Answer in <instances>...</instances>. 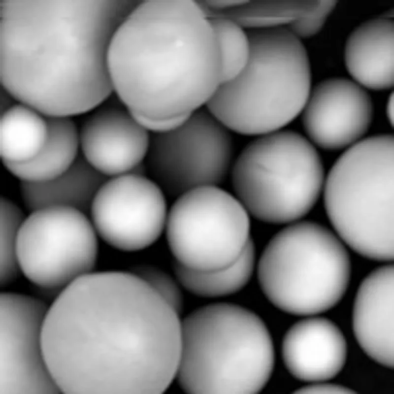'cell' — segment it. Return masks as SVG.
<instances>
[{
  "instance_id": "1",
  "label": "cell",
  "mask_w": 394,
  "mask_h": 394,
  "mask_svg": "<svg viewBox=\"0 0 394 394\" xmlns=\"http://www.w3.org/2000/svg\"><path fill=\"white\" fill-rule=\"evenodd\" d=\"M41 343L61 394H160L176 377L181 322L132 272H91L48 306Z\"/></svg>"
},
{
  "instance_id": "2",
  "label": "cell",
  "mask_w": 394,
  "mask_h": 394,
  "mask_svg": "<svg viewBox=\"0 0 394 394\" xmlns=\"http://www.w3.org/2000/svg\"><path fill=\"white\" fill-rule=\"evenodd\" d=\"M137 0H0V80L45 117L92 111L113 94L107 55Z\"/></svg>"
},
{
  "instance_id": "3",
  "label": "cell",
  "mask_w": 394,
  "mask_h": 394,
  "mask_svg": "<svg viewBox=\"0 0 394 394\" xmlns=\"http://www.w3.org/2000/svg\"><path fill=\"white\" fill-rule=\"evenodd\" d=\"M107 66L118 99L151 118L188 116L221 84L210 20L190 0H141L114 34Z\"/></svg>"
},
{
  "instance_id": "4",
  "label": "cell",
  "mask_w": 394,
  "mask_h": 394,
  "mask_svg": "<svg viewBox=\"0 0 394 394\" xmlns=\"http://www.w3.org/2000/svg\"><path fill=\"white\" fill-rule=\"evenodd\" d=\"M274 363L265 325L244 307L208 304L181 322L176 377L188 394H257L268 382Z\"/></svg>"
},
{
  "instance_id": "5",
  "label": "cell",
  "mask_w": 394,
  "mask_h": 394,
  "mask_svg": "<svg viewBox=\"0 0 394 394\" xmlns=\"http://www.w3.org/2000/svg\"><path fill=\"white\" fill-rule=\"evenodd\" d=\"M248 34L246 66L220 85L206 106L229 129L263 135L301 113L311 90L310 66L304 46L291 30L269 27Z\"/></svg>"
},
{
  "instance_id": "6",
  "label": "cell",
  "mask_w": 394,
  "mask_h": 394,
  "mask_svg": "<svg viewBox=\"0 0 394 394\" xmlns=\"http://www.w3.org/2000/svg\"><path fill=\"white\" fill-rule=\"evenodd\" d=\"M327 216L341 241L361 256L394 259V138L362 139L336 160L325 180Z\"/></svg>"
},
{
  "instance_id": "7",
  "label": "cell",
  "mask_w": 394,
  "mask_h": 394,
  "mask_svg": "<svg viewBox=\"0 0 394 394\" xmlns=\"http://www.w3.org/2000/svg\"><path fill=\"white\" fill-rule=\"evenodd\" d=\"M352 266L341 240L313 221L293 223L277 232L260 258L261 288L287 313L313 316L336 305L348 288Z\"/></svg>"
},
{
  "instance_id": "8",
  "label": "cell",
  "mask_w": 394,
  "mask_h": 394,
  "mask_svg": "<svg viewBox=\"0 0 394 394\" xmlns=\"http://www.w3.org/2000/svg\"><path fill=\"white\" fill-rule=\"evenodd\" d=\"M232 182L248 213L265 222L290 223L306 215L323 189L321 158L299 133L278 131L248 144L235 163Z\"/></svg>"
},
{
  "instance_id": "9",
  "label": "cell",
  "mask_w": 394,
  "mask_h": 394,
  "mask_svg": "<svg viewBox=\"0 0 394 394\" xmlns=\"http://www.w3.org/2000/svg\"><path fill=\"white\" fill-rule=\"evenodd\" d=\"M165 228L175 261L198 271L231 264L251 240L248 213L236 197L216 187L196 188L176 197Z\"/></svg>"
},
{
  "instance_id": "10",
  "label": "cell",
  "mask_w": 394,
  "mask_h": 394,
  "mask_svg": "<svg viewBox=\"0 0 394 394\" xmlns=\"http://www.w3.org/2000/svg\"><path fill=\"white\" fill-rule=\"evenodd\" d=\"M229 130L201 108L176 129L150 134L144 161L147 176L166 196L175 199L196 188L219 187L227 179L232 161Z\"/></svg>"
},
{
  "instance_id": "11",
  "label": "cell",
  "mask_w": 394,
  "mask_h": 394,
  "mask_svg": "<svg viewBox=\"0 0 394 394\" xmlns=\"http://www.w3.org/2000/svg\"><path fill=\"white\" fill-rule=\"evenodd\" d=\"M85 213L49 206L32 211L20 228V269L42 288L61 289L91 272L98 256L97 232Z\"/></svg>"
},
{
  "instance_id": "12",
  "label": "cell",
  "mask_w": 394,
  "mask_h": 394,
  "mask_svg": "<svg viewBox=\"0 0 394 394\" xmlns=\"http://www.w3.org/2000/svg\"><path fill=\"white\" fill-rule=\"evenodd\" d=\"M166 196L146 175L128 173L108 178L92 202V223L107 244L125 252L151 246L165 227Z\"/></svg>"
},
{
  "instance_id": "13",
  "label": "cell",
  "mask_w": 394,
  "mask_h": 394,
  "mask_svg": "<svg viewBox=\"0 0 394 394\" xmlns=\"http://www.w3.org/2000/svg\"><path fill=\"white\" fill-rule=\"evenodd\" d=\"M48 306L28 295L0 294V394H61L42 347Z\"/></svg>"
},
{
  "instance_id": "14",
  "label": "cell",
  "mask_w": 394,
  "mask_h": 394,
  "mask_svg": "<svg viewBox=\"0 0 394 394\" xmlns=\"http://www.w3.org/2000/svg\"><path fill=\"white\" fill-rule=\"evenodd\" d=\"M303 129L319 147L334 151L351 147L369 131L374 114L371 98L362 86L334 78L311 90L302 111Z\"/></svg>"
},
{
  "instance_id": "15",
  "label": "cell",
  "mask_w": 394,
  "mask_h": 394,
  "mask_svg": "<svg viewBox=\"0 0 394 394\" xmlns=\"http://www.w3.org/2000/svg\"><path fill=\"white\" fill-rule=\"evenodd\" d=\"M150 135L113 94L85 121L80 147L85 160L109 178L132 173L144 163Z\"/></svg>"
},
{
  "instance_id": "16",
  "label": "cell",
  "mask_w": 394,
  "mask_h": 394,
  "mask_svg": "<svg viewBox=\"0 0 394 394\" xmlns=\"http://www.w3.org/2000/svg\"><path fill=\"white\" fill-rule=\"evenodd\" d=\"M282 355L289 373L298 380L324 382L342 370L347 356L345 337L324 317H312L293 324L285 334Z\"/></svg>"
},
{
  "instance_id": "17",
  "label": "cell",
  "mask_w": 394,
  "mask_h": 394,
  "mask_svg": "<svg viewBox=\"0 0 394 394\" xmlns=\"http://www.w3.org/2000/svg\"><path fill=\"white\" fill-rule=\"evenodd\" d=\"M352 326L360 347L371 359L394 366V265L370 272L361 283L353 308Z\"/></svg>"
},
{
  "instance_id": "18",
  "label": "cell",
  "mask_w": 394,
  "mask_h": 394,
  "mask_svg": "<svg viewBox=\"0 0 394 394\" xmlns=\"http://www.w3.org/2000/svg\"><path fill=\"white\" fill-rule=\"evenodd\" d=\"M394 24L389 18L367 21L356 28L347 40V69L362 87L375 90L394 85Z\"/></svg>"
},
{
  "instance_id": "19",
  "label": "cell",
  "mask_w": 394,
  "mask_h": 394,
  "mask_svg": "<svg viewBox=\"0 0 394 394\" xmlns=\"http://www.w3.org/2000/svg\"><path fill=\"white\" fill-rule=\"evenodd\" d=\"M108 179L78 156L73 164L58 177L45 182H21L20 191L27 208L34 211L43 207L66 206L86 213Z\"/></svg>"
},
{
  "instance_id": "20",
  "label": "cell",
  "mask_w": 394,
  "mask_h": 394,
  "mask_svg": "<svg viewBox=\"0 0 394 394\" xmlns=\"http://www.w3.org/2000/svg\"><path fill=\"white\" fill-rule=\"evenodd\" d=\"M47 134L38 154L21 164H4L21 182L39 183L53 179L66 171L78 157L79 131L70 117H46Z\"/></svg>"
},
{
  "instance_id": "21",
  "label": "cell",
  "mask_w": 394,
  "mask_h": 394,
  "mask_svg": "<svg viewBox=\"0 0 394 394\" xmlns=\"http://www.w3.org/2000/svg\"><path fill=\"white\" fill-rule=\"evenodd\" d=\"M47 134L46 118L20 103L0 114V152L3 164H21L33 159Z\"/></svg>"
},
{
  "instance_id": "22",
  "label": "cell",
  "mask_w": 394,
  "mask_h": 394,
  "mask_svg": "<svg viewBox=\"0 0 394 394\" xmlns=\"http://www.w3.org/2000/svg\"><path fill=\"white\" fill-rule=\"evenodd\" d=\"M255 256L254 244L250 240L238 259L225 268L198 271L174 261L173 271L180 285L191 293L205 297H220L235 293L246 285L254 271Z\"/></svg>"
},
{
  "instance_id": "23",
  "label": "cell",
  "mask_w": 394,
  "mask_h": 394,
  "mask_svg": "<svg viewBox=\"0 0 394 394\" xmlns=\"http://www.w3.org/2000/svg\"><path fill=\"white\" fill-rule=\"evenodd\" d=\"M218 46L221 66V83L238 76L246 66L250 55L248 33L232 20H210Z\"/></svg>"
},
{
  "instance_id": "24",
  "label": "cell",
  "mask_w": 394,
  "mask_h": 394,
  "mask_svg": "<svg viewBox=\"0 0 394 394\" xmlns=\"http://www.w3.org/2000/svg\"><path fill=\"white\" fill-rule=\"evenodd\" d=\"M0 287L11 284L20 269L17 256V242L24 220L21 209L7 198L0 199Z\"/></svg>"
},
{
  "instance_id": "25",
  "label": "cell",
  "mask_w": 394,
  "mask_h": 394,
  "mask_svg": "<svg viewBox=\"0 0 394 394\" xmlns=\"http://www.w3.org/2000/svg\"><path fill=\"white\" fill-rule=\"evenodd\" d=\"M130 271L148 285L178 314L182 311L183 297L180 284L176 278L151 264H138Z\"/></svg>"
},
{
  "instance_id": "26",
  "label": "cell",
  "mask_w": 394,
  "mask_h": 394,
  "mask_svg": "<svg viewBox=\"0 0 394 394\" xmlns=\"http://www.w3.org/2000/svg\"><path fill=\"white\" fill-rule=\"evenodd\" d=\"M334 6V1L318 4L312 11L294 23L291 30L299 38L314 35L323 28Z\"/></svg>"
},
{
  "instance_id": "27",
  "label": "cell",
  "mask_w": 394,
  "mask_h": 394,
  "mask_svg": "<svg viewBox=\"0 0 394 394\" xmlns=\"http://www.w3.org/2000/svg\"><path fill=\"white\" fill-rule=\"evenodd\" d=\"M131 113L137 122L150 134H160L170 131L181 125L190 115L167 119H155Z\"/></svg>"
},
{
  "instance_id": "28",
  "label": "cell",
  "mask_w": 394,
  "mask_h": 394,
  "mask_svg": "<svg viewBox=\"0 0 394 394\" xmlns=\"http://www.w3.org/2000/svg\"><path fill=\"white\" fill-rule=\"evenodd\" d=\"M296 394H355L353 390L342 386L316 382L296 390Z\"/></svg>"
},
{
  "instance_id": "29",
  "label": "cell",
  "mask_w": 394,
  "mask_h": 394,
  "mask_svg": "<svg viewBox=\"0 0 394 394\" xmlns=\"http://www.w3.org/2000/svg\"><path fill=\"white\" fill-rule=\"evenodd\" d=\"M0 114L7 110L17 103L14 98L4 88L1 87L0 89Z\"/></svg>"
},
{
  "instance_id": "30",
  "label": "cell",
  "mask_w": 394,
  "mask_h": 394,
  "mask_svg": "<svg viewBox=\"0 0 394 394\" xmlns=\"http://www.w3.org/2000/svg\"><path fill=\"white\" fill-rule=\"evenodd\" d=\"M392 97L389 100L387 107V115L390 120V123H393V97Z\"/></svg>"
}]
</instances>
